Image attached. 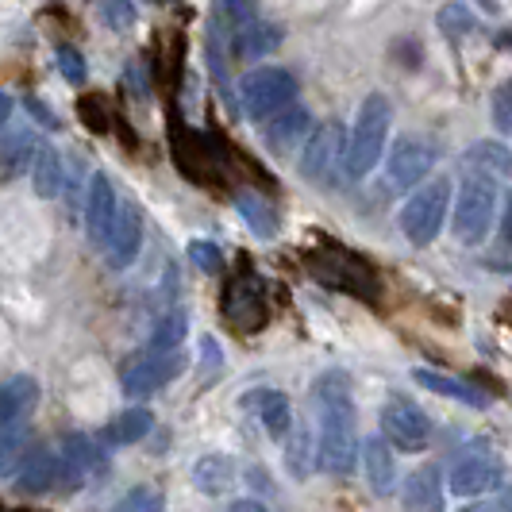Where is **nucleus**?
Listing matches in <instances>:
<instances>
[{"instance_id":"f257e3e1","label":"nucleus","mask_w":512,"mask_h":512,"mask_svg":"<svg viewBox=\"0 0 512 512\" xmlns=\"http://www.w3.org/2000/svg\"><path fill=\"white\" fill-rule=\"evenodd\" d=\"M312 409L320 420V459L316 466L324 474H351L359 459V416H355V393L351 378L343 370H328L312 382Z\"/></svg>"},{"instance_id":"f03ea898","label":"nucleus","mask_w":512,"mask_h":512,"mask_svg":"<svg viewBox=\"0 0 512 512\" xmlns=\"http://www.w3.org/2000/svg\"><path fill=\"white\" fill-rule=\"evenodd\" d=\"M393 128V104L385 93H370L359 104V116H355V128H351V143H347V162H343V174L351 181H362L378 162H382L385 139Z\"/></svg>"},{"instance_id":"7ed1b4c3","label":"nucleus","mask_w":512,"mask_h":512,"mask_svg":"<svg viewBox=\"0 0 512 512\" xmlns=\"http://www.w3.org/2000/svg\"><path fill=\"white\" fill-rule=\"evenodd\" d=\"M497 216V181L486 174H466L451 208V231L462 247H482Z\"/></svg>"},{"instance_id":"20e7f679","label":"nucleus","mask_w":512,"mask_h":512,"mask_svg":"<svg viewBox=\"0 0 512 512\" xmlns=\"http://www.w3.org/2000/svg\"><path fill=\"white\" fill-rule=\"evenodd\" d=\"M297 101V81L282 66H262L239 81V104H243V116L251 124H266L274 120L278 112H285L289 104Z\"/></svg>"},{"instance_id":"39448f33","label":"nucleus","mask_w":512,"mask_h":512,"mask_svg":"<svg viewBox=\"0 0 512 512\" xmlns=\"http://www.w3.org/2000/svg\"><path fill=\"white\" fill-rule=\"evenodd\" d=\"M447 216H451V181L432 178L405 201V208H401V231L409 235L412 247H428V243L439 239Z\"/></svg>"},{"instance_id":"423d86ee","label":"nucleus","mask_w":512,"mask_h":512,"mask_svg":"<svg viewBox=\"0 0 512 512\" xmlns=\"http://www.w3.org/2000/svg\"><path fill=\"white\" fill-rule=\"evenodd\" d=\"M501 482H505V459L493 447H486V443L466 447L462 455H455L451 470H447V489L455 497H462V501L497 493Z\"/></svg>"},{"instance_id":"0eeeda50","label":"nucleus","mask_w":512,"mask_h":512,"mask_svg":"<svg viewBox=\"0 0 512 512\" xmlns=\"http://www.w3.org/2000/svg\"><path fill=\"white\" fill-rule=\"evenodd\" d=\"M347 143L351 135L343 131L339 120H324L316 124L312 135H308L305 151H301V162H297V174L305 181H328L339 170V162H347Z\"/></svg>"},{"instance_id":"6e6552de","label":"nucleus","mask_w":512,"mask_h":512,"mask_svg":"<svg viewBox=\"0 0 512 512\" xmlns=\"http://www.w3.org/2000/svg\"><path fill=\"white\" fill-rule=\"evenodd\" d=\"M382 436L405 451V455H420L432 443V420L424 416L420 405H412L409 397H393L382 409Z\"/></svg>"},{"instance_id":"1a4fd4ad","label":"nucleus","mask_w":512,"mask_h":512,"mask_svg":"<svg viewBox=\"0 0 512 512\" xmlns=\"http://www.w3.org/2000/svg\"><path fill=\"white\" fill-rule=\"evenodd\" d=\"M436 166V147L424 143L420 135H405L397 139V147L389 151V162H385V185L389 189H412L416 181H424Z\"/></svg>"},{"instance_id":"9d476101","label":"nucleus","mask_w":512,"mask_h":512,"mask_svg":"<svg viewBox=\"0 0 512 512\" xmlns=\"http://www.w3.org/2000/svg\"><path fill=\"white\" fill-rule=\"evenodd\" d=\"M120 216V201L108 174H93L89 178V193H85V235L93 247H108V235L116 228Z\"/></svg>"},{"instance_id":"9b49d317","label":"nucleus","mask_w":512,"mask_h":512,"mask_svg":"<svg viewBox=\"0 0 512 512\" xmlns=\"http://www.w3.org/2000/svg\"><path fill=\"white\" fill-rule=\"evenodd\" d=\"M181 374V355H143L120 370V385L128 397H151L154 389L170 385Z\"/></svg>"},{"instance_id":"f8f14e48","label":"nucleus","mask_w":512,"mask_h":512,"mask_svg":"<svg viewBox=\"0 0 512 512\" xmlns=\"http://www.w3.org/2000/svg\"><path fill=\"white\" fill-rule=\"evenodd\" d=\"M239 409L247 412V416H255L274 443H278V439L285 443L289 432L297 428V424H293V405H289V397H285L282 389H251V393H243Z\"/></svg>"},{"instance_id":"ddd939ff","label":"nucleus","mask_w":512,"mask_h":512,"mask_svg":"<svg viewBox=\"0 0 512 512\" xmlns=\"http://www.w3.org/2000/svg\"><path fill=\"white\" fill-rule=\"evenodd\" d=\"M308 135H312V116H308V108H297V104H289L285 112L262 124V143L274 158H289L293 151H305Z\"/></svg>"},{"instance_id":"4468645a","label":"nucleus","mask_w":512,"mask_h":512,"mask_svg":"<svg viewBox=\"0 0 512 512\" xmlns=\"http://www.w3.org/2000/svg\"><path fill=\"white\" fill-rule=\"evenodd\" d=\"M139 247H143V212H139V205L124 201L120 216H116V228L108 235L104 258H108L112 270H128L131 262H135V255H139Z\"/></svg>"},{"instance_id":"2eb2a0df","label":"nucleus","mask_w":512,"mask_h":512,"mask_svg":"<svg viewBox=\"0 0 512 512\" xmlns=\"http://www.w3.org/2000/svg\"><path fill=\"white\" fill-rule=\"evenodd\" d=\"M362 474L378 497H389L397 489V459H393V443L385 436H370L362 443Z\"/></svg>"},{"instance_id":"dca6fc26","label":"nucleus","mask_w":512,"mask_h":512,"mask_svg":"<svg viewBox=\"0 0 512 512\" xmlns=\"http://www.w3.org/2000/svg\"><path fill=\"white\" fill-rule=\"evenodd\" d=\"M62 474V459H54L51 447H31L20 462V470L12 474V486L20 493H47Z\"/></svg>"},{"instance_id":"f3484780","label":"nucleus","mask_w":512,"mask_h":512,"mask_svg":"<svg viewBox=\"0 0 512 512\" xmlns=\"http://www.w3.org/2000/svg\"><path fill=\"white\" fill-rule=\"evenodd\" d=\"M412 382L420 385V389H428V393H436V397L459 401V405H466V409H489V397L482 393V389L459 382V378H451V374H439V370H428V366H416V370H412Z\"/></svg>"},{"instance_id":"a211bd4d","label":"nucleus","mask_w":512,"mask_h":512,"mask_svg":"<svg viewBox=\"0 0 512 512\" xmlns=\"http://www.w3.org/2000/svg\"><path fill=\"white\" fill-rule=\"evenodd\" d=\"M405 509L409 512H443V482H439L436 466H420L405 478Z\"/></svg>"},{"instance_id":"6ab92c4d","label":"nucleus","mask_w":512,"mask_h":512,"mask_svg":"<svg viewBox=\"0 0 512 512\" xmlns=\"http://www.w3.org/2000/svg\"><path fill=\"white\" fill-rule=\"evenodd\" d=\"M466 170L470 174H486V178H509L512 174V147L501 139H478L466 151Z\"/></svg>"},{"instance_id":"aec40b11","label":"nucleus","mask_w":512,"mask_h":512,"mask_svg":"<svg viewBox=\"0 0 512 512\" xmlns=\"http://www.w3.org/2000/svg\"><path fill=\"white\" fill-rule=\"evenodd\" d=\"M312 459H320V436H312L308 424H297L285 439V466L297 482H305L312 474Z\"/></svg>"},{"instance_id":"412c9836","label":"nucleus","mask_w":512,"mask_h":512,"mask_svg":"<svg viewBox=\"0 0 512 512\" xmlns=\"http://www.w3.org/2000/svg\"><path fill=\"white\" fill-rule=\"evenodd\" d=\"M193 482L208 497H220V493H228L235 486V462L228 455H205L193 466Z\"/></svg>"},{"instance_id":"4be33fe9","label":"nucleus","mask_w":512,"mask_h":512,"mask_svg":"<svg viewBox=\"0 0 512 512\" xmlns=\"http://www.w3.org/2000/svg\"><path fill=\"white\" fill-rule=\"evenodd\" d=\"M47 143L35 139V131H8L4 135V178H16L20 170H31Z\"/></svg>"},{"instance_id":"5701e85b","label":"nucleus","mask_w":512,"mask_h":512,"mask_svg":"<svg viewBox=\"0 0 512 512\" xmlns=\"http://www.w3.org/2000/svg\"><path fill=\"white\" fill-rule=\"evenodd\" d=\"M235 212H239V220L255 231L258 239H274L278 235V212L266 205L262 197H255V193H239L235 197Z\"/></svg>"},{"instance_id":"b1692460","label":"nucleus","mask_w":512,"mask_h":512,"mask_svg":"<svg viewBox=\"0 0 512 512\" xmlns=\"http://www.w3.org/2000/svg\"><path fill=\"white\" fill-rule=\"evenodd\" d=\"M31 181H35V193L43 197V201H51L62 193V185H66V170H62V154L54 151V147H43L39 158H35V166H31Z\"/></svg>"},{"instance_id":"393cba45","label":"nucleus","mask_w":512,"mask_h":512,"mask_svg":"<svg viewBox=\"0 0 512 512\" xmlns=\"http://www.w3.org/2000/svg\"><path fill=\"white\" fill-rule=\"evenodd\" d=\"M185 332H189V316L181 308H174V312H166L154 324L151 339H147V351L151 355H178V343L185 339Z\"/></svg>"},{"instance_id":"a878e982","label":"nucleus","mask_w":512,"mask_h":512,"mask_svg":"<svg viewBox=\"0 0 512 512\" xmlns=\"http://www.w3.org/2000/svg\"><path fill=\"white\" fill-rule=\"evenodd\" d=\"M151 428H154V416L147 409H124L108 424V439L112 443H139Z\"/></svg>"},{"instance_id":"bb28decb","label":"nucleus","mask_w":512,"mask_h":512,"mask_svg":"<svg viewBox=\"0 0 512 512\" xmlns=\"http://www.w3.org/2000/svg\"><path fill=\"white\" fill-rule=\"evenodd\" d=\"M439 31H443L451 43H462V39H470V35L478 31V16H474L462 0L443 4V8H439Z\"/></svg>"},{"instance_id":"cd10ccee","label":"nucleus","mask_w":512,"mask_h":512,"mask_svg":"<svg viewBox=\"0 0 512 512\" xmlns=\"http://www.w3.org/2000/svg\"><path fill=\"white\" fill-rule=\"evenodd\" d=\"M282 43V27L274 24H251L239 31V54L243 58H262V54L278 51Z\"/></svg>"},{"instance_id":"c85d7f7f","label":"nucleus","mask_w":512,"mask_h":512,"mask_svg":"<svg viewBox=\"0 0 512 512\" xmlns=\"http://www.w3.org/2000/svg\"><path fill=\"white\" fill-rule=\"evenodd\" d=\"M101 16H104V24L112 27V31H120V35L131 31L135 20H139V12H135V4H131V0H104Z\"/></svg>"},{"instance_id":"c756f323","label":"nucleus","mask_w":512,"mask_h":512,"mask_svg":"<svg viewBox=\"0 0 512 512\" xmlns=\"http://www.w3.org/2000/svg\"><path fill=\"white\" fill-rule=\"evenodd\" d=\"M489 116H493V124L505 131V135H512V81H505V85H497V89H493Z\"/></svg>"},{"instance_id":"7c9ffc66","label":"nucleus","mask_w":512,"mask_h":512,"mask_svg":"<svg viewBox=\"0 0 512 512\" xmlns=\"http://www.w3.org/2000/svg\"><path fill=\"white\" fill-rule=\"evenodd\" d=\"M189 262H193L197 270H205V274H216L224 255H220V247H216L212 239H193V243H189Z\"/></svg>"},{"instance_id":"2f4dec72","label":"nucleus","mask_w":512,"mask_h":512,"mask_svg":"<svg viewBox=\"0 0 512 512\" xmlns=\"http://www.w3.org/2000/svg\"><path fill=\"white\" fill-rule=\"evenodd\" d=\"M54 62H58V74L66 77L70 85H85V58H81L77 47H58Z\"/></svg>"},{"instance_id":"473e14b6","label":"nucleus","mask_w":512,"mask_h":512,"mask_svg":"<svg viewBox=\"0 0 512 512\" xmlns=\"http://www.w3.org/2000/svg\"><path fill=\"white\" fill-rule=\"evenodd\" d=\"M220 366H224V351H220V343L212 335H205L201 339V374L212 378V374H220Z\"/></svg>"},{"instance_id":"72a5a7b5","label":"nucleus","mask_w":512,"mask_h":512,"mask_svg":"<svg viewBox=\"0 0 512 512\" xmlns=\"http://www.w3.org/2000/svg\"><path fill=\"white\" fill-rule=\"evenodd\" d=\"M224 16L243 31V27L255 24V4L251 0H224Z\"/></svg>"},{"instance_id":"f704fd0d","label":"nucleus","mask_w":512,"mask_h":512,"mask_svg":"<svg viewBox=\"0 0 512 512\" xmlns=\"http://www.w3.org/2000/svg\"><path fill=\"white\" fill-rule=\"evenodd\" d=\"M27 112H31V116H35V120H39L43 128H58V120H54V112H51V108H47V104H43V101H27Z\"/></svg>"},{"instance_id":"c9c22d12","label":"nucleus","mask_w":512,"mask_h":512,"mask_svg":"<svg viewBox=\"0 0 512 512\" xmlns=\"http://www.w3.org/2000/svg\"><path fill=\"white\" fill-rule=\"evenodd\" d=\"M501 247H512V193L505 197V212H501Z\"/></svg>"},{"instance_id":"e433bc0d","label":"nucleus","mask_w":512,"mask_h":512,"mask_svg":"<svg viewBox=\"0 0 512 512\" xmlns=\"http://www.w3.org/2000/svg\"><path fill=\"white\" fill-rule=\"evenodd\" d=\"M228 512H270L262 501H251V497H243V501H231V509Z\"/></svg>"},{"instance_id":"4c0bfd02","label":"nucleus","mask_w":512,"mask_h":512,"mask_svg":"<svg viewBox=\"0 0 512 512\" xmlns=\"http://www.w3.org/2000/svg\"><path fill=\"white\" fill-rule=\"evenodd\" d=\"M143 512H162V497H151V501H147V509Z\"/></svg>"},{"instance_id":"58836bf2","label":"nucleus","mask_w":512,"mask_h":512,"mask_svg":"<svg viewBox=\"0 0 512 512\" xmlns=\"http://www.w3.org/2000/svg\"><path fill=\"white\" fill-rule=\"evenodd\" d=\"M151 4H174V0H151Z\"/></svg>"}]
</instances>
